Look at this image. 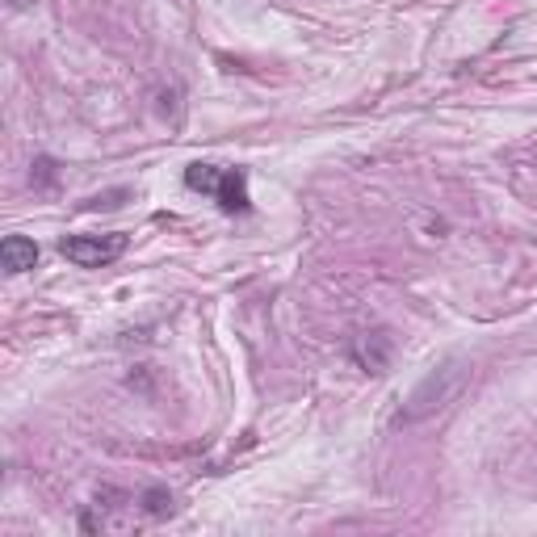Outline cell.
<instances>
[{"label": "cell", "mask_w": 537, "mask_h": 537, "mask_svg": "<svg viewBox=\"0 0 537 537\" xmlns=\"http://www.w3.org/2000/svg\"><path fill=\"white\" fill-rule=\"evenodd\" d=\"M0 265H5L9 277L30 273L38 265V244L26 240V235H5V240H0Z\"/></svg>", "instance_id": "5"}, {"label": "cell", "mask_w": 537, "mask_h": 537, "mask_svg": "<svg viewBox=\"0 0 537 537\" xmlns=\"http://www.w3.org/2000/svg\"><path fill=\"white\" fill-rule=\"evenodd\" d=\"M9 5H13V9H30V5H34V0H9Z\"/></svg>", "instance_id": "7"}, {"label": "cell", "mask_w": 537, "mask_h": 537, "mask_svg": "<svg viewBox=\"0 0 537 537\" xmlns=\"http://www.w3.org/2000/svg\"><path fill=\"white\" fill-rule=\"evenodd\" d=\"M391 353H395V345H391V336H386V332H365V336H357L349 345V357L357 361V370H365V374H386V370H391Z\"/></svg>", "instance_id": "4"}, {"label": "cell", "mask_w": 537, "mask_h": 537, "mask_svg": "<svg viewBox=\"0 0 537 537\" xmlns=\"http://www.w3.org/2000/svg\"><path fill=\"white\" fill-rule=\"evenodd\" d=\"M185 185L193 193H210L227 214H244L252 206L248 198V173L244 168H219V164H189Z\"/></svg>", "instance_id": "2"}, {"label": "cell", "mask_w": 537, "mask_h": 537, "mask_svg": "<svg viewBox=\"0 0 537 537\" xmlns=\"http://www.w3.org/2000/svg\"><path fill=\"white\" fill-rule=\"evenodd\" d=\"M139 508L152 521H164V517H173V512H177V500H173V491H164V487H147L139 496Z\"/></svg>", "instance_id": "6"}, {"label": "cell", "mask_w": 537, "mask_h": 537, "mask_svg": "<svg viewBox=\"0 0 537 537\" xmlns=\"http://www.w3.org/2000/svg\"><path fill=\"white\" fill-rule=\"evenodd\" d=\"M466 382H470V361L445 357L441 365H433V370L412 386V395L399 403V412L391 416V428H416L424 420H433L437 412H445V407L466 391Z\"/></svg>", "instance_id": "1"}, {"label": "cell", "mask_w": 537, "mask_h": 537, "mask_svg": "<svg viewBox=\"0 0 537 537\" xmlns=\"http://www.w3.org/2000/svg\"><path fill=\"white\" fill-rule=\"evenodd\" d=\"M126 248H131V240H126L122 231H105V235H63V240H59V252L68 256L72 265H80V269H105V265H114Z\"/></svg>", "instance_id": "3"}]
</instances>
